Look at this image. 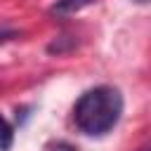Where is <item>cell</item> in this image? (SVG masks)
I'll return each mask as SVG.
<instances>
[{
	"mask_svg": "<svg viewBox=\"0 0 151 151\" xmlns=\"http://www.w3.org/2000/svg\"><path fill=\"white\" fill-rule=\"evenodd\" d=\"M123 113V97L116 87L99 85L83 92L73 106V123L83 134L101 137L111 132Z\"/></svg>",
	"mask_w": 151,
	"mask_h": 151,
	"instance_id": "cell-1",
	"label": "cell"
},
{
	"mask_svg": "<svg viewBox=\"0 0 151 151\" xmlns=\"http://www.w3.org/2000/svg\"><path fill=\"white\" fill-rule=\"evenodd\" d=\"M94 0H57L52 5V14H59V17H66V14H76L80 12L83 7L92 5Z\"/></svg>",
	"mask_w": 151,
	"mask_h": 151,
	"instance_id": "cell-2",
	"label": "cell"
},
{
	"mask_svg": "<svg viewBox=\"0 0 151 151\" xmlns=\"http://www.w3.org/2000/svg\"><path fill=\"white\" fill-rule=\"evenodd\" d=\"M12 142H14V130L7 123V118L0 113V151H9Z\"/></svg>",
	"mask_w": 151,
	"mask_h": 151,
	"instance_id": "cell-3",
	"label": "cell"
},
{
	"mask_svg": "<svg viewBox=\"0 0 151 151\" xmlns=\"http://www.w3.org/2000/svg\"><path fill=\"white\" fill-rule=\"evenodd\" d=\"M14 35H17L14 31H0V45H2L5 40H9V38H14Z\"/></svg>",
	"mask_w": 151,
	"mask_h": 151,
	"instance_id": "cell-4",
	"label": "cell"
},
{
	"mask_svg": "<svg viewBox=\"0 0 151 151\" xmlns=\"http://www.w3.org/2000/svg\"><path fill=\"white\" fill-rule=\"evenodd\" d=\"M137 151H151V142H149V144H144V146H139Z\"/></svg>",
	"mask_w": 151,
	"mask_h": 151,
	"instance_id": "cell-5",
	"label": "cell"
},
{
	"mask_svg": "<svg viewBox=\"0 0 151 151\" xmlns=\"http://www.w3.org/2000/svg\"><path fill=\"white\" fill-rule=\"evenodd\" d=\"M137 2H144V0H137Z\"/></svg>",
	"mask_w": 151,
	"mask_h": 151,
	"instance_id": "cell-6",
	"label": "cell"
}]
</instances>
